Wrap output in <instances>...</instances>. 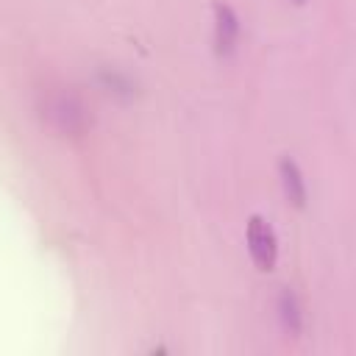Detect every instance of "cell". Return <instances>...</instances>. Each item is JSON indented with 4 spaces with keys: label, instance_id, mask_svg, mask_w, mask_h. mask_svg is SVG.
Wrapping results in <instances>:
<instances>
[{
    "label": "cell",
    "instance_id": "obj_1",
    "mask_svg": "<svg viewBox=\"0 0 356 356\" xmlns=\"http://www.w3.org/2000/svg\"><path fill=\"white\" fill-rule=\"evenodd\" d=\"M42 120L61 136H81L92 125V114L81 95L75 92H53L42 103Z\"/></svg>",
    "mask_w": 356,
    "mask_h": 356
},
{
    "label": "cell",
    "instance_id": "obj_2",
    "mask_svg": "<svg viewBox=\"0 0 356 356\" xmlns=\"http://www.w3.org/2000/svg\"><path fill=\"white\" fill-rule=\"evenodd\" d=\"M245 239H248V250H250V259L253 264L261 270V273H270L278 261V236L273 231V225L253 214L248 220V228H245Z\"/></svg>",
    "mask_w": 356,
    "mask_h": 356
},
{
    "label": "cell",
    "instance_id": "obj_3",
    "mask_svg": "<svg viewBox=\"0 0 356 356\" xmlns=\"http://www.w3.org/2000/svg\"><path fill=\"white\" fill-rule=\"evenodd\" d=\"M239 42V17L231 6L214 3V47L220 56H231Z\"/></svg>",
    "mask_w": 356,
    "mask_h": 356
},
{
    "label": "cell",
    "instance_id": "obj_4",
    "mask_svg": "<svg viewBox=\"0 0 356 356\" xmlns=\"http://www.w3.org/2000/svg\"><path fill=\"white\" fill-rule=\"evenodd\" d=\"M95 83L103 89V95H108L120 103H131L136 97V81L120 67H100L95 72Z\"/></svg>",
    "mask_w": 356,
    "mask_h": 356
},
{
    "label": "cell",
    "instance_id": "obj_5",
    "mask_svg": "<svg viewBox=\"0 0 356 356\" xmlns=\"http://www.w3.org/2000/svg\"><path fill=\"white\" fill-rule=\"evenodd\" d=\"M278 175H281L284 197H286L295 209H303V206H306V181H303V172H300L298 161L289 159V156H281V161H278Z\"/></svg>",
    "mask_w": 356,
    "mask_h": 356
},
{
    "label": "cell",
    "instance_id": "obj_6",
    "mask_svg": "<svg viewBox=\"0 0 356 356\" xmlns=\"http://www.w3.org/2000/svg\"><path fill=\"white\" fill-rule=\"evenodd\" d=\"M275 312H278L281 328H284L289 337H300V331H303V309H300L298 295H295L289 286H284V289L278 292Z\"/></svg>",
    "mask_w": 356,
    "mask_h": 356
},
{
    "label": "cell",
    "instance_id": "obj_7",
    "mask_svg": "<svg viewBox=\"0 0 356 356\" xmlns=\"http://www.w3.org/2000/svg\"><path fill=\"white\" fill-rule=\"evenodd\" d=\"M295 3H306V0H295Z\"/></svg>",
    "mask_w": 356,
    "mask_h": 356
}]
</instances>
